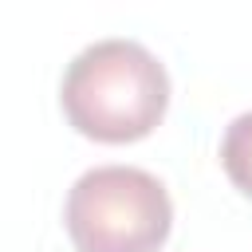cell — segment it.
<instances>
[{
	"mask_svg": "<svg viewBox=\"0 0 252 252\" xmlns=\"http://www.w3.org/2000/svg\"><path fill=\"white\" fill-rule=\"evenodd\" d=\"M220 165H224L228 181L252 201V110L236 114V118L224 126V138H220Z\"/></svg>",
	"mask_w": 252,
	"mask_h": 252,
	"instance_id": "obj_3",
	"label": "cell"
},
{
	"mask_svg": "<svg viewBox=\"0 0 252 252\" xmlns=\"http://www.w3.org/2000/svg\"><path fill=\"white\" fill-rule=\"evenodd\" d=\"M63 224L79 252H158L173 228V201L138 165H94L67 189Z\"/></svg>",
	"mask_w": 252,
	"mask_h": 252,
	"instance_id": "obj_2",
	"label": "cell"
},
{
	"mask_svg": "<svg viewBox=\"0 0 252 252\" xmlns=\"http://www.w3.org/2000/svg\"><path fill=\"white\" fill-rule=\"evenodd\" d=\"M59 102L67 122L94 142L122 146L146 138L169 106L161 59L126 35L87 43L63 71Z\"/></svg>",
	"mask_w": 252,
	"mask_h": 252,
	"instance_id": "obj_1",
	"label": "cell"
}]
</instances>
